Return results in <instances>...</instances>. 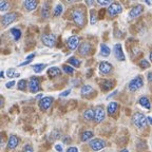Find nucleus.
<instances>
[{"instance_id": "34", "label": "nucleus", "mask_w": 152, "mask_h": 152, "mask_svg": "<svg viewBox=\"0 0 152 152\" xmlns=\"http://www.w3.org/2000/svg\"><path fill=\"white\" fill-rule=\"evenodd\" d=\"M62 69H64V71L66 72V73H68V74H73L74 73L73 68H72V66H66V64H64V66H62Z\"/></svg>"}, {"instance_id": "2", "label": "nucleus", "mask_w": 152, "mask_h": 152, "mask_svg": "<svg viewBox=\"0 0 152 152\" xmlns=\"http://www.w3.org/2000/svg\"><path fill=\"white\" fill-rule=\"evenodd\" d=\"M146 117L147 116H145L142 113L137 112V113H135L132 116V123L134 124V126L135 127L142 129L146 126Z\"/></svg>"}, {"instance_id": "46", "label": "nucleus", "mask_w": 152, "mask_h": 152, "mask_svg": "<svg viewBox=\"0 0 152 152\" xmlns=\"http://www.w3.org/2000/svg\"><path fill=\"white\" fill-rule=\"evenodd\" d=\"M146 121H148V124H149V125H151V124H152V121H151V117H150V116L146 117Z\"/></svg>"}, {"instance_id": "13", "label": "nucleus", "mask_w": 152, "mask_h": 152, "mask_svg": "<svg viewBox=\"0 0 152 152\" xmlns=\"http://www.w3.org/2000/svg\"><path fill=\"white\" fill-rule=\"evenodd\" d=\"M66 43H68V47H69L71 50H75L79 45V38L77 37V36H71V37L68 39Z\"/></svg>"}, {"instance_id": "18", "label": "nucleus", "mask_w": 152, "mask_h": 152, "mask_svg": "<svg viewBox=\"0 0 152 152\" xmlns=\"http://www.w3.org/2000/svg\"><path fill=\"white\" fill-rule=\"evenodd\" d=\"M50 9H51V2L50 1H45L42 7V11H41V16L43 18H49V16H50Z\"/></svg>"}, {"instance_id": "51", "label": "nucleus", "mask_w": 152, "mask_h": 152, "mask_svg": "<svg viewBox=\"0 0 152 152\" xmlns=\"http://www.w3.org/2000/svg\"><path fill=\"white\" fill-rule=\"evenodd\" d=\"M68 1H73V0H68Z\"/></svg>"}, {"instance_id": "42", "label": "nucleus", "mask_w": 152, "mask_h": 152, "mask_svg": "<svg viewBox=\"0 0 152 152\" xmlns=\"http://www.w3.org/2000/svg\"><path fill=\"white\" fill-rule=\"evenodd\" d=\"M66 152H78V149L76 147H70Z\"/></svg>"}, {"instance_id": "49", "label": "nucleus", "mask_w": 152, "mask_h": 152, "mask_svg": "<svg viewBox=\"0 0 152 152\" xmlns=\"http://www.w3.org/2000/svg\"><path fill=\"white\" fill-rule=\"evenodd\" d=\"M119 152H129V151H128L127 149H123V150H121Z\"/></svg>"}, {"instance_id": "47", "label": "nucleus", "mask_w": 152, "mask_h": 152, "mask_svg": "<svg viewBox=\"0 0 152 152\" xmlns=\"http://www.w3.org/2000/svg\"><path fill=\"white\" fill-rule=\"evenodd\" d=\"M142 1H145L148 5H151V2H150V0H142Z\"/></svg>"}, {"instance_id": "23", "label": "nucleus", "mask_w": 152, "mask_h": 152, "mask_svg": "<svg viewBox=\"0 0 152 152\" xmlns=\"http://www.w3.org/2000/svg\"><path fill=\"white\" fill-rule=\"evenodd\" d=\"M117 108H118V104H117L116 102H110V104H108V113H109L110 115H113V114L116 112Z\"/></svg>"}, {"instance_id": "21", "label": "nucleus", "mask_w": 152, "mask_h": 152, "mask_svg": "<svg viewBox=\"0 0 152 152\" xmlns=\"http://www.w3.org/2000/svg\"><path fill=\"white\" fill-rule=\"evenodd\" d=\"M110 53H111V50H110V48L108 47L107 45H104V43H102L100 45V55H102V56L107 57L110 55Z\"/></svg>"}, {"instance_id": "45", "label": "nucleus", "mask_w": 152, "mask_h": 152, "mask_svg": "<svg viewBox=\"0 0 152 152\" xmlns=\"http://www.w3.org/2000/svg\"><path fill=\"white\" fill-rule=\"evenodd\" d=\"M151 79H152V73L151 72H149V73H148V80L151 81Z\"/></svg>"}, {"instance_id": "44", "label": "nucleus", "mask_w": 152, "mask_h": 152, "mask_svg": "<svg viewBox=\"0 0 152 152\" xmlns=\"http://www.w3.org/2000/svg\"><path fill=\"white\" fill-rule=\"evenodd\" d=\"M93 2H94V0H87V4L88 5H92Z\"/></svg>"}, {"instance_id": "4", "label": "nucleus", "mask_w": 152, "mask_h": 152, "mask_svg": "<svg viewBox=\"0 0 152 152\" xmlns=\"http://www.w3.org/2000/svg\"><path fill=\"white\" fill-rule=\"evenodd\" d=\"M123 11V7L118 2H113L109 5V7L107 9V12L110 16H116V15L121 14Z\"/></svg>"}, {"instance_id": "38", "label": "nucleus", "mask_w": 152, "mask_h": 152, "mask_svg": "<svg viewBox=\"0 0 152 152\" xmlns=\"http://www.w3.org/2000/svg\"><path fill=\"white\" fill-rule=\"evenodd\" d=\"M51 135H52V137H50V138H51V140H54V138L60 137V133H58V131H54L53 133H51Z\"/></svg>"}, {"instance_id": "25", "label": "nucleus", "mask_w": 152, "mask_h": 152, "mask_svg": "<svg viewBox=\"0 0 152 152\" xmlns=\"http://www.w3.org/2000/svg\"><path fill=\"white\" fill-rule=\"evenodd\" d=\"M83 117H85L87 121H91L94 117V110L93 109H88L86 110L85 113H83Z\"/></svg>"}, {"instance_id": "28", "label": "nucleus", "mask_w": 152, "mask_h": 152, "mask_svg": "<svg viewBox=\"0 0 152 152\" xmlns=\"http://www.w3.org/2000/svg\"><path fill=\"white\" fill-rule=\"evenodd\" d=\"M9 9H10V3L7 1H5V0H0V11L4 12V11H7Z\"/></svg>"}, {"instance_id": "31", "label": "nucleus", "mask_w": 152, "mask_h": 152, "mask_svg": "<svg viewBox=\"0 0 152 152\" xmlns=\"http://www.w3.org/2000/svg\"><path fill=\"white\" fill-rule=\"evenodd\" d=\"M69 64H71L72 66H76V68H78V66H80V60L78 58H76V57H71L69 59Z\"/></svg>"}, {"instance_id": "52", "label": "nucleus", "mask_w": 152, "mask_h": 152, "mask_svg": "<svg viewBox=\"0 0 152 152\" xmlns=\"http://www.w3.org/2000/svg\"><path fill=\"white\" fill-rule=\"evenodd\" d=\"M0 106H1V100H0Z\"/></svg>"}, {"instance_id": "32", "label": "nucleus", "mask_w": 152, "mask_h": 152, "mask_svg": "<svg viewBox=\"0 0 152 152\" xmlns=\"http://www.w3.org/2000/svg\"><path fill=\"white\" fill-rule=\"evenodd\" d=\"M62 10H64V7H62L61 4H57L54 10V16L57 17V16H59V15H61Z\"/></svg>"}, {"instance_id": "1", "label": "nucleus", "mask_w": 152, "mask_h": 152, "mask_svg": "<svg viewBox=\"0 0 152 152\" xmlns=\"http://www.w3.org/2000/svg\"><path fill=\"white\" fill-rule=\"evenodd\" d=\"M72 18H73L74 22L78 26L83 28V26H85L86 18H85V14H83V12L81 10H79V9L74 10L73 12H72Z\"/></svg>"}, {"instance_id": "22", "label": "nucleus", "mask_w": 152, "mask_h": 152, "mask_svg": "<svg viewBox=\"0 0 152 152\" xmlns=\"http://www.w3.org/2000/svg\"><path fill=\"white\" fill-rule=\"evenodd\" d=\"M140 106H142L144 108H146V109H148V110L151 108L150 100L148 99V97H146V96H142V97L140 98Z\"/></svg>"}, {"instance_id": "33", "label": "nucleus", "mask_w": 152, "mask_h": 152, "mask_svg": "<svg viewBox=\"0 0 152 152\" xmlns=\"http://www.w3.org/2000/svg\"><path fill=\"white\" fill-rule=\"evenodd\" d=\"M26 81L24 80V79H21V80H19L18 85H17V88L19 89V90H26Z\"/></svg>"}, {"instance_id": "15", "label": "nucleus", "mask_w": 152, "mask_h": 152, "mask_svg": "<svg viewBox=\"0 0 152 152\" xmlns=\"http://www.w3.org/2000/svg\"><path fill=\"white\" fill-rule=\"evenodd\" d=\"M142 11H144V7H142V5L137 4L130 11V13H129V16H130L131 18H135V17L140 16V15L142 14Z\"/></svg>"}, {"instance_id": "26", "label": "nucleus", "mask_w": 152, "mask_h": 152, "mask_svg": "<svg viewBox=\"0 0 152 152\" xmlns=\"http://www.w3.org/2000/svg\"><path fill=\"white\" fill-rule=\"evenodd\" d=\"M11 34L13 35L15 40H19L20 37H21V31H20L19 28H12V30H11Z\"/></svg>"}, {"instance_id": "24", "label": "nucleus", "mask_w": 152, "mask_h": 152, "mask_svg": "<svg viewBox=\"0 0 152 152\" xmlns=\"http://www.w3.org/2000/svg\"><path fill=\"white\" fill-rule=\"evenodd\" d=\"M93 88L91 87V86H83V88H81V95L83 96H88L89 94H91V93L93 92Z\"/></svg>"}, {"instance_id": "29", "label": "nucleus", "mask_w": 152, "mask_h": 152, "mask_svg": "<svg viewBox=\"0 0 152 152\" xmlns=\"http://www.w3.org/2000/svg\"><path fill=\"white\" fill-rule=\"evenodd\" d=\"M45 66H47V64H34L33 69L36 73H40V72H42V70L45 69Z\"/></svg>"}, {"instance_id": "41", "label": "nucleus", "mask_w": 152, "mask_h": 152, "mask_svg": "<svg viewBox=\"0 0 152 152\" xmlns=\"http://www.w3.org/2000/svg\"><path fill=\"white\" fill-rule=\"evenodd\" d=\"M14 86H15V81L12 80V81H10V83H7V85H5V87H7V88H12Z\"/></svg>"}, {"instance_id": "50", "label": "nucleus", "mask_w": 152, "mask_h": 152, "mask_svg": "<svg viewBox=\"0 0 152 152\" xmlns=\"http://www.w3.org/2000/svg\"><path fill=\"white\" fill-rule=\"evenodd\" d=\"M0 77H3V72L0 71Z\"/></svg>"}, {"instance_id": "12", "label": "nucleus", "mask_w": 152, "mask_h": 152, "mask_svg": "<svg viewBox=\"0 0 152 152\" xmlns=\"http://www.w3.org/2000/svg\"><path fill=\"white\" fill-rule=\"evenodd\" d=\"M99 71L102 74H109L112 71V64L107 61H102L99 64Z\"/></svg>"}, {"instance_id": "3", "label": "nucleus", "mask_w": 152, "mask_h": 152, "mask_svg": "<svg viewBox=\"0 0 152 152\" xmlns=\"http://www.w3.org/2000/svg\"><path fill=\"white\" fill-rule=\"evenodd\" d=\"M142 85H144V80H142V76H136L135 78H133L132 80L129 83L128 88H129V90L133 92V91H136L142 88Z\"/></svg>"}, {"instance_id": "48", "label": "nucleus", "mask_w": 152, "mask_h": 152, "mask_svg": "<svg viewBox=\"0 0 152 152\" xmlns=\"http://www.w3.org/2000/svg\"><path fill=\"white\" fill-rule=\"evenodd\" d=\"M2 142H3L2 136H1V134H0V145H2Z\"/></svg>"}, {"instance_id": "35", "label": "nucleus", "mask_w": 152, "mask_h": 152, "mask_svg": "<svg viewBox=\"0 0 152 152\" xmlns=\"http://www.w3.org/2000/svg\"><path fill=\"white\" fill-rule=\"evenodd\" d=\"M140 68H142V69H147V68L150 66V64L146 59H142V60H140Z\"/></svg>"}, {"instance_id": "6", "label": "nucleus", "mask_w": 152, "mask_h": 152, "mask_svg": "<svg viewBox=\"0 0 152 152\" xmlns=\"http://www.w3.org/2000/svg\"><path fill=\"white\" fill-rule=\"evenodd\" d=\"M90 147L94 151H99V150L104 149L106 147V142L102 140H99V138H94L90 142Z\"/></svg>"}, {"instance_id": "19", "label": "nucleus", "mask_w": 152, "mask_h": 152, "mask_svg": "<svg viewBox=\"0 0 152 152\" xmlns=\"http://www.w3.org/2000/svg\"><path fill=\"white\" fill-rule=\"evenodd\" d=\"M60 73H61V71H60V69L57 68V66H52V68L49 69V71H48V74H49V76H50L51 78H54L56 76L60 75Z\"/></svg>"}, {"instance_id": "10", "label": "nucleus", "mask_w": 152, "mask_h": 152, "mask_svg": "<svg viewBox=\"0 0 152 152\" xmlns=\"http://www.w3.org/2000/svg\"><path fill=\"white\" fill-rule=\"evenodd\" d=\"M114 55L116 57V59L121 60V61L125 60V55H124L123 50H121V43H116V45H114Z\"/></svg>"}, {"instance_id": "17", "label": "nucleus", "mask_w": 152, "mask_h": 152, "mask_svg": "<svg viewBox=\"0 0 152 152\" xmlns=\"http://www.w3.org/2000/svg\"><path fill=\"white\" fill-rule=\"evenodd\" d=\"M19 144V138L15 135H11L9 138V142H7V148L10 149H15Z\"/></svg>"}, {"instance_id": "27", "label": "nucleus", "mask_w": 152, "mask_h": 152, "mask_svg": "<svg viewBox=\"0 0 152 152\" xmlns=\"http://www.w3.org/2000/svg\"><path fill=\"white\" fill-rule=\"evenodd\" d=\"M93 137V132L92 131H86V132H83V134H81V140L83 142H87V140H91V138Z\"/></svg>"}, {"instance_id": "20", "label": "nucleus", "mask_w": 152, "mask_h": 152, "mask_svg": "<svg viewBox=\"0 0 152 152\" xmlns=\"http://www.w3.org/2000/svg\"><path fill=\"white\" fill-rule=\"evenodd\" d=\"M113 86L114 83L112 80H102V83H100V87L104 91L110 90L111 88H113Z\"/></svg>"}, {"instance_id": "30", "label": "nucleus", "mask_w": 152, "mask_h": 152, "mask_svg": "<svg viewBox=\"0 0 152 152\" xmlns=\"http://www.w3.org/2000/svg\"><path fill=\"white\" fill-rule=\"evenodd\" d=\"M7 77H19V76H20V74L17 73V72L15 71V69L11 68V69H9L7 71Z\"/></svg>"}, {"instance_id": "40", "label": "nucleus", "mask_w": 152, "mask_h": 152, "mask_svg": "<svg viewBox=\"0 0 152 152\" xmlns=\"http://www.w3.org/2000/svg\"><path fill=\"white\" fill-rule=\"evenodd\" d=\"M70 93H71V90H66V91H64V92L60 93V96H61V97H64V96H68Z\"/></svg>"}, {"instance_id": "16", "label": "nucleus", "mask_w": 152, "mask_h": 152, "mask_svg": "<svg viewBox=\"0 0 152 152\" xmlns=\"http://www.w3.org/2000/svg\"><path fill=\"white\" fill-rule=\"evenodd\" d=\"M79 53H80L81 55H83V56H86V55H88L89 53H90L91 51V45L89 42H83L80 45H79Z\"/></svg>"}, {"instance_id": "43", "label": "nucleus", "mask_w": 152, "mask_h": 152, "mask_svg": "<svg viewBox=\"0 0 152 152\" xmlns=\"http://www.w3.org/2000/svg\"><path fill=\"white\" fill-rule=\"evenodd\" d=\"M55 149H56V151H57V152H61V151H62V146L56 145V146H55Z\"/></svg>"}, {"instance_id": "53", "label": "nucleus", "mask_w": 152, "mask_h": 152, "mask_svg": "<svg viewBox=\"0 0 152 152\" xmlns=\"http://www.w3.org/2000/svg\"><path fill=\"white\" fill-rule=\"evenodd\" d=\"M132 1H134V0H132Z\"/></svg>"}, {"instance_id": "5", "label": "nucleus", "mask_w": 152, "mask_h": 152, "mask_svg": "<svg viewBox=\"0 0 152 152\" xmlns=\"http://www.w3.org/2000/svg\"><path fill=\"white\" fill-rule=\"evenodd\" d=\"M41 40H42L45 45L52 48V47H54L55 42H56V37H55V35H53V34H45V35H42Z\"/></svg>"}, {"instance_id": "36", "label": "nucleus", "mask_w": 152, "mask_h": 152, "mask_svg": "<svg viewBox=\"0 0 152 152\" xmlns=\"http://www.w3.org/2000/svg\"><path fill=\"white\" fill-rule=\"evenodd\" d=\"M91 24H94L96 22V14H95L94 11H91Z\"/></svg>"}, {"instance_id": "11", "label": "nucleus", "mask_w": 152, "mask_h": 152, "mask_svg": "<svg viewBox=\"0 0 152 152\" xmlns=\"http://www.w3.org/2000/svg\"><path fill=\"white\" fill-rule=\"evenodd\" d=\"M52 102H53V97H49V96H48V97H43L42 99L39 102V107L42 110H47L50 108Z\"/></svg>"}, {"instance_id": "14", "label": "nucleus", "mask_w": 152, "mask_h": 152, "mask_svg": "<svg viewBox=\"0 0 152 152\" xmlns=\"http://www.w3.org/2000/svg\"><path fill=\"white\" fill-rule=\"evenodd\" d=\"M23 5H24V7H26V11L31 12V11H34V10L37 7L38 1L37 0H24Z\"/></svg>"}, {"instance_id": "9", "label": "nucleus", "mask_w": 152, "mask_h": 152, "mask_svg": "<svg viewBox=\"0 0 152 152\" xmlns=\"http://www.w3.org/2000/svg\"><path fill=\"white\" fill-rule=\"evenodd\" d=\"M16 18H17L16 13H7V14H5L4 16L2 17V24L4 26H9V24H11L12 22H14L15 20H16Z\"/></svg>"}, {"instance_id": "8", "label": "nucleus", "mask_w": 152, "mask_h": 152, "mask_svg": "<svg viewBox=\"0 0 152 152\" xmlns=\"http://www.w3.org/2000/svg\"><path fill=\"white\" fill-rule=\"evenodd\" d=\"M104 115H106L104 110L102 107H97L94 110V117L93 118H94V121L96 123H102L104 119Z\"/></svg>"}, {"instance_id": "37", "label": "nucleus", "mask_w": 152, "mask_h": 152, "mask_svg": "<svg viewBox=\"0 0 152 152\" xmlns=\"http://www.w3.org/2000/svg\"><path fill=\"white\" fill-rule=\"evenodd\" d=\"M97 1L100 5H108V4L111 3L112 0H97Z\"/></svg>"}, {"instance_id": "7", "label": "nucleus", "mask_w": 152, "mask_h": 152, "mask_svg": "<svg viewBox=\"0 0 152 152\" xmlns=\"http://www.w3.org/2000/svg\"><path fill=\"white\" fill-rule=\"evenodd\" d=\"M28 89L32 93H36L40 90V85H39V80L37 77H32L28 81Z\"/></svg>"}, {"instance_id": "39", "label": "nucleus", "mask_w": 152, "mask_h": 152, "mask_svg": "<svg viewBox=\"0 0 152 152\" xmlns=\"http://www.w3.org/2000/svg\"><path fill=\"white\" fill-rule=\"evenodd\" d=\"M23 152H33V148L31 145H26L23 148Z\"/></svg>"}]
</instances>
